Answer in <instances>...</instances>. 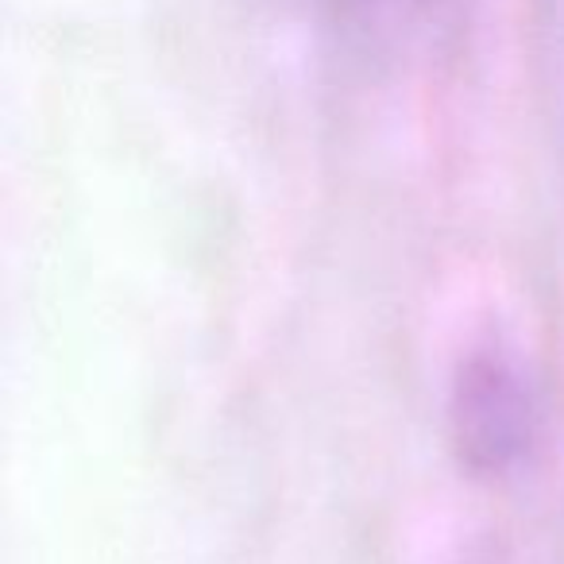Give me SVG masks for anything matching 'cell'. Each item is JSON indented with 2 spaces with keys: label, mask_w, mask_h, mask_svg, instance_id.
<instances>
[{
  "label": "cell",
  "mask_w": 564,
  "mask_h": 564,
  "mask_svg": "<svg viewBox=\"0 0 564 564\" xmlns=\"http://www.w3.org/2000/svg\"><path fill=\"white\" fill-rule=\"evenodd\" d=\"M456 441L471 468L502 471L533 441V402L525 383L499 360L471 364L456 387Z\"/></svg>",
  "instance_id": "6da1fadb"
},
{
  "label": "cell",
  "mask_w": 564,
  "mask_h": 564,
  "mask_svg": "<svg viewBox=\"0 0 564 564\" xmlns=\"http://www.w3.org/2000/svg\"><path fill=\"white\" fill-rule=\"evenodd\" d=\"M445 0H340L345 12H399V17H425L437 12Z\"/></svg>",
  "instance_id": "7a4b0ae2"
}]
</instances>
